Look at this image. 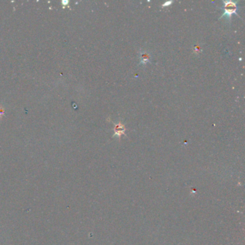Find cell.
Segmentation results:
<instances>
[{
	"mask_svg": "<svg viewBox=\"0 0 245 245\" xmlns=\"http://www.w3.org/2000/svg\"><path fill=\"white\" fill-rule=\"evenodd\" d=\"M237 2H232V1H223V4H224V7H223V14L221 15V17H227V19H231V15L233 14H236L240 16L237 13Z\"/></svg>",
	"mask_w": 245,
	"mask_h": 245,
	"instance_id": "6da1fadb",
	"label": "cell"
},
{
	"mask_svg": "<svg viewBox=\"0 0 245 245\" xmlns=\"http://www.w3.org/2000/svg\"><path fill=\"white\" fill-rule=\"evenodd\" d=\"M125 127H124V124H122L121 122H119L117 124H114V137H117L118 138L121 137V136L122 135H124V132H125Z\"/></svg>",
	"mask_w": 245,
	"mask_h": 245,
	"instance_id": "7a4b0ae2",
	"label": "cell"
},
{
	"mask_svg": "<svg viewBox=\"0 0 245 245\" xmlns=\"http://www.w3.org/2000/svg\"><path fill=\"white\" fill-rule=\"evenodd\" d=\"M149 59H150V56L149 54L147 52H142L140 55V63L141 64H146L149 62Z\"/></svg>",
	"mask_w": 245,
	"mask_h": 245,
	"instance_id": "3957f363",
	"label": "cell"
},
{
	"mask_svg": "<svg viewBox=\"0 0 245 245\" xmlns=\"http://www.w3.org/2000/svg\"><path fill=\"white\" fill-rule=\"evenodd\" d=\"M173 3V1H168V2H165L164 4H163L162 7H168V6H170L171 4Z\"/></svg>",
	"mask_w": 245,
	"mask_h": 245,
	"instance_id": "277c9868",
	"label": "cell"
},
{
	"mask_svg": "<svg viewBox=\"0 0 245 245\" xmlns=\"http://www.w3.org/2000/svg\"><path fill=\"white\" fill-rule=\"evenodd\" d=\"M199 50H200V46L196 45L195 47H194V51H195V52H198Z\"/></svg>",
	"mask_w": 245,
	"mask_h": 245,
	"instance_id": "5b68a950",
	"label": "cell"
}]
</instances>
